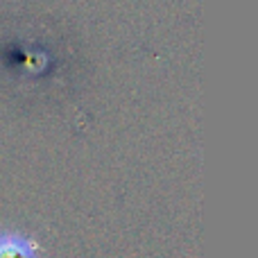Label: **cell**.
Returning a JSON list of instances; mask_svg holds the SVG:
<instances>
[{"instance_id": "obj_1", "label": "cell", "mask_w": 258, "mask_h": 258, "mask_svg": "<svg viewBox=\"0 0 258 258\" xmlns=\"http://www.w3.org/2000/svg\"><path fill=\"white\" fill-rule=\"evenodd\" d=\"M39 245L16 231H0V258H36Z\"/></svg>"}]
</instances>
